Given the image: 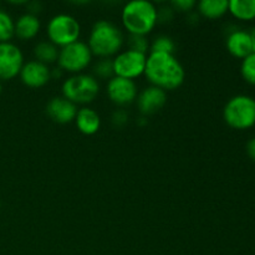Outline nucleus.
I'll return each instance as SVG.
<instances>
[{
	"label": "nucleus",
	"instance_id": "nucleus-15",
	"mask_svg": "<svg viewBox=\"0 0 255 255\" xmlns=\"http://www.w3.org/2000/svg\"><path fill=\"white\" fill-rule=\"evenodd\" d=\"M41 22L39 17L30 12L20 15L14 21V35L20 40H31L39 34Z\"/></svg>",
	"mask_w": 255,
	"mask_h": 255
},
{
	"label": "nucleus",
	"instance_id": "nucleus-5",
	"mask_svg": "<svg viewBox=\"0 0 255 255\" xmlns=\"http://www.w3.org/2000/svg\"><path fill=\"white\" fill-rule=\"evenodd\" d=\"M223 117L233 128H249L255 124V99L248 95L233 96L224 106Z\"/></svg>",
	"mask_w": 255,
	"mask_h": 255
},
{
	"label": "nucleus",
	"instance_id": "nucleus-6",
	"mask_svg": "<svg viewBox=\"0 0 255 255\" xmlns=\"http://www.w3.org/2000/svg\"><path fill=\"white\" fill-rule=\"evenodd\" d=\"M47 39L57 47H64L79 41L81 25L79 20L70 14H57L49 20L46 26Z\"/></svg>",
	"mask_w": 255,
	"mask_h": 255
},
{
	"label": "nucleus",
	"instance_id": "nucleus-28",
	"mask_svg": "<svg viewBox=\"0 0 255 255\" xmlns=\"http://www.w3.org/2000/svg\"><path fill=\"white\" fill-rule=\"evenodd\" d=\"M249 35H251V40H252V49H253V52H255V27L249 31Z\"/></svg>",
	"mask_w": 255,
	"mask_h": 255
},
{
	"label": "nucleus",
	"instance_id": "nucleus-4",
	"mask_svg": "<svg viewBox=\"0 0 255 255\" xmlns=\"http://www.w3.org/2000/svg\"><path fill=\"white\" fill-rule=\"evenodd\" d=\"M61 92L62 97L71 101L76 106L91 104L100 94V82L94 75H71L62 82Z\"/></svg>",
	"mask_w": 255,
	"mask_h": 255
},
{
	"label": "nucleus",
	"instance_id": "nucleus-19",
	"mask_svg": "<svg viewBox=\"0 0 255 255\" xmlns=\"http://www.w3.org/2000/svg\"><path fill=\"white\" fill-rule=\"evenodd\" d=\"M228 11L241 20H252L255 17V0H231Z\"/></svg>",
	"mask_w": 255,
	"mask_h": 255
},
{
	"label": "nucleus",
	"instance_id": "nucleus-10",
	"mask_svg": "<svg viewBox=\"0 0 255 255\" xmlns=\"http://www.w3.org/2000/svg\"><path fill=\"white\" fill-rule=\"evenodd\" d=\"M106 92L112 104L122 107L136 101L138 89H137L136 82L132 80L114 76L107 82Z\"/></svg>",
	"mask_w": 255,
	"mask_h": 255
},
{
	"label": "nucleus",
	"instance_id": "nucleus-27",
	"mask_svg": "<svg viewBox=\"0 0 255 255\" xmlns=\"http://www.w3.org/2000/svg\"><path fill=\"white\" fill-rule=\"evenodd\" d=\"M247 152H248L249 157L255 161V136L249 139L248 143H247Z\"/></svg>",
	"mask_w": 255,
	"mask_h": 255
},
{
	"label": "nucleus",
	"instance_id": "nucleus-12",
	"mask_svg": "<svg viewBox=\"0 0 255 255\" xmlns=\"http://www.w3.org/2000/svg\"><path fill=\"white\" fill-rule=\"evenodd\" d=\"M136 102L142 116H151L163 109L167 102V92L156 86H148L137 95Z\"/></svg>",
	"mask_w": 255,
	"mask_h": 255
},
{
	"label": "nucleus",
	"instance_id": "nucleus-8",
	"mask_svg": "<svg viewBox=\"0 0 255 255\" xmlns=\"http://www.w3.org/2000/svg\"><path fill=\"white\" fill-rule=\"evenodd\" d=\"M147 55L133 50H125L119 52L112 59L114 65V75L124 79H128L134 81V79L144 75L146 69Z\"/></svg>",
	"mask_w": 255,
	"mask_h": 255
},
{
	"label": "nucleus",
	"instance_id": "nucleus-20",
	"mask_svg": "<svg viewBox=\"0 0 255 255\" xmlns=\"http://www.w3.org/2000/svg\"><path fill=\"white\" fill-rule=\"evenodd\" d=\"M176 51V44L173 39L167 35H159L154 37L153 41L149 44V52H161V54H174Z\"/></svg>",
	"mask_w": 255,
	"mask_h": 255
},
{
	"label": "nucleus",
	"instance_id": "nucleus-3",
	"mask_svg": "<svg viewBox=\"0 0 255 255\" xmlns=\"http://www.w3.org/2000/svg\"><path fill=\"white\" fill-rule=\"evenodd\" d=\"M124 42V34L119 26L109 20H100L92 26L87 45L91 50L92 56L110 59L121 52Z\"/></svg>",
	"mask_w": 255,
	"mask_h": 255
},
{
	"label": "nucleus",
	"instance_id": "nucleus-21",
	"mask_svg": "<svg viewBox=\"0 0 255 255\" xmlns=\"http://www.w3.org/2000/svg\"><path fill=\"white\" fill-rule=\"evenodd\" d=\"M14 36V20L6 11L0 10V42H9Z\"/></svg>",
	"mask_w": 255,
	"mask_h": 255
},
{
	"label": "nucleus",
	"instance_id": "nucleus-29",
	"mask_svg": "<svg viewBox=\"0 0 255 255\" xmlns=\"http://www.w3.org/2000/svg\"><path fill=\"white\" fill-rule=\"evenodd\" d=\"M1 90H2V87H1V82H0V94H1Z\"/></svg>",
	"mask_w": 255,
	"mask_h": 255
},
{
	"label": "nucleus",
	"instance_id": "nucleus-24",
	"mask_svg": "<svg viewBox=\"0 0 255 255\" xmlns=\"http://www.w3.org/2000/svg\"><path fill=\"white\" fill-rule=\"evenodd\" d=\"M128 50H133V51L147 55V51H149V41L147 36H143V35H129Z\"/></svg>",
	"mask_w": 255,
	"mask_h": 255
},
{
	"label": "nucleus",
	"instance_id": "nucleus-26",
	"mask_svg": "<svg viewBox=\"0 0 255 255\" xmlns=\"http://www.w3.org/2000/svg\"><path fill=\"white\" fill-rule=\"evenodd\" d=\"M112 124L116 127H122L128 122V115H127L126 111L124 110H117V111L114 112L111 117Z\"/></svg>",
	"mask_w": 255,
	"mask_h": 255
},
{
	"label": "nucleus",
	"instance_id": "nucleus-18",
	"mask_svg": "<svg viewBox=\"0 0 255 255\" xmlns=\"http://www.w3.org/2000/svg\"><path fill=\"white\" fill-rule=\"evenodd\" d=\"M35 60L44 65H51L57 62L59 57V47L47 40V41H40L34 47Z\"/></svg>",
	"mask_w": 255,
	"mask_h": 255
},
{
	"label": "nucleus",
	"instance_id": "nucleus-16",
	"mask_svg": "<svg viewBox=\"0 0 255 255\" xmlns=\"http://www.w3.org/2000/svg\"><path fill=\"white\" fill-rule=\"evenodd\" d=\"M77 129L85 136H92L97 133L101 127V117L91 107H82L77 111L75 119Z\"/></svg>",
	"mask_w": 255,
	"mask_h": 255
},
{
	"label": "nucleus",
	"instance_id": "nucleus-22",
	"mask_svg": "<svg viewBox=\"0 0 255 255\" xmlns=\"http://www.w3.org/2000/svg\"><path fill=\"white\" fill-rule=\"evenodd\" d=\"M94 76L101 80L112 79L115 76L112 59H100L94 66Z\"/></svg>",
	"mask_w": 255,
	"mask_h": 255
},
{
	"label": "nucleus",
	"instance_id": "nucleus-9",
	"mask_svg": "<svg viewBox=\"0 0 255 255\" xmlns=\"http://www.w3.org/2000/svg\"><path fill=\"white\" fill-rule=\"evenodd\" d=\"M24 55L19 46L9 42H0V81H9L21 71Z\"/></svg>",
	"mask_w": 255,
	"mask_h": 255
},
{
	"label": "nucleus",
	"instance_id": "nucleus-11",
	"mask_svg": "<svg viewBox=\"0 0 255 255\" xmlns=\"http://www.w3.org/2000/svg\"><path fill=\"white\" fill-rule=\"evenodd\" d=\"M20 80L30 89H40L51 80V69L36 60L24 62L19 74Z\"/></svg>",
	"mask_w": 255,
	"mask_h": 255
},
{
	"label": "nucleus",
	"instance_id": "nucleus-23",
	"mask_svg": "<svg viewBox=\"0 0 255 255\" xmlns=\"http://www.w3.org/2000/svg\"><path fill=\"white\" fill-rule=\"evenodd\" d=\"M242 76L247 82L255 85V52H252L247 57H244L241 66Z\"/></svg>",
	"mask_w": 255,
	"mask_h": 255
},
{
	"label": "nucleus",
	"instance_id": "nucleus-13",
	"mask_svg": "<svg viewBox=\"0 0 255 255\" xmlns=\"http://www.w3.org/2000/svg\"><path fill=\"white\" fill-rule=\"evenodd\" d=\"M79 109L65 97H54L46 105V114L54 122L60 125L71 124L75 121Z\"/></svg>",
	"mask_w": 255,
	"mask_h": 255
},
{
	"label": "nucleus",
	"instance_id": "nucleus-7",
	"mask_svg": "<svg viewBox=\"0 0 255 255\" xmlns=\"http://www.w3.org/2000/svg\"><path fill=\"white\" fill-rule=\"evenodd\" d=\"M92 57L94 56L87 42L79 40L59 50L57 65L62 71L71 75L82 74V71L90 66Z\"/></svg>",
	"mask_w": 255,
	"mask_h": 255
},
{
	"label": "nucleus",
	"instance_id": "nucleus-1",
	"mask_svg": "<svg viewBox=\"0 0 255 255\" xmlns=\"http://www.w3.org/2000/svg\"><path fill=\"white\" fill-rule=\"evenodd\" d=\"M144 76L151 86H156L167 92L182 86L186 79V71L174 55L149 52Z\"/></svg>",
	"mask_w": 255,
	"mask_h": 255
},
{
	"label": "nucleus",
	"instance_id": "nucleus-14",
	"mask_svg": "<svg viewBox=\"0 0 255 255\" xmlns=\"http://www.w3.org/2000/svg\"><path fill=\"white\" fill-rule=\"evenodd\" d=\"M226 45L228 51L239 59H244L253 52L251 35H249V31H246V30H232L227 36Z\"/></svg>",
	"mask_w": 255,
	"mask_h": 255
},
{
	"label": "nucleus",
	"instance_id": "nucleus-25",
	"mask_svg": "<svg viewBox=\"0 0 255 255\" xmlns=\"http://www.w3.org/2000/svg\"><path fill=\"white\" fill-rule=\"evenodd\" d=\"M197 2L194 0H173L171 2V6L173 10L181 12H189L193 10V7L196 6Z\"/></svg>",
	"mask_w": 255,
	"mask_h": 255
},
{
	"label": "nucleus",
	"instance_id": "nucleus-17",
	"mask_svg": "<svg viewBox=\"0 0 255 255\" xmlns=\"http://www.w3.org/2000/svg\"><path fill=\"white\" fill-rule=\"evenodd\" d=\"M228 0H201L197 4L199 15L206 19H219L228 11Z\"/></svg>",
	"mask_w": 255,
	"mask_h": 255
},
{
	"label": "nucleus",
	"instance_id": "nucleus-2",
	"mask_svg": "<svg viewBox=\"0 0 255 255\" xmlns=\"http://www.w3.org/2000/svg\"><path fill=\"white\" fill-rule=\"evenodd\" d=\"M121 21L129 35L147 36L158 22V9L148 0H132L122 7Z\"/></svg>",
	"mask_w": 255,
	"mask_h": 255
}]
</instances>
